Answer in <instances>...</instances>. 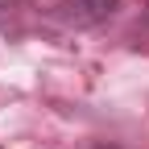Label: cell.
Here are the masks:
<instances>
[{
    "label": "cell",
    "instance_id": "1",
    "mask_svg": "<svg viewBox=\"0 0 149 149\" xmlns=\"http://www.w3.org/2000/svg\"><path fill=\"white\" fill-rule=\"evenodd\" d=\"M120 8V0H54V17L66 29H100L112 21Z\"/></svg>",
    "mask_w": 149,
    "mask_h": 149
}]
</instances>
